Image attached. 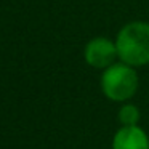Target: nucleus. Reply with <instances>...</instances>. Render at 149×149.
<instances>
[{
  "label": "nucleus",
  "instance_id": "f257e3e1",
  "mask_svg": "<svg viewBox=\"0 0 149 149\" xmlns=\"http://www.w3.org/2000/svg\"><path fill=\"white\" fill-rule=\"evenodd\" d=\"M117 55L128 66H143L149 63V24L130 23L120 29L116 39Z\"/></svg>",
  "mask_w": 149,
  "mask_h": 149
},
{
  "label": "nucleus",
  "instance_id": "f03ea898",
  "mask_svg": "<svg viewBox=\"0 0 149 149\" xmlns=\"http://www.w3.org/2000/svg\"><path fill=\"white\" fill-rule=\"evenodd\" d=\"M101 88L109 100L127 101L136 93L138 75L132 66L125 63H117L104 71L101 77Z\"/></svg>",
  "mask_w": 149,
  "mask_h": 149
},
{
  "label": "nucleus",
  "instance_id": "7ed1b4c3",
  "mask_svg": "<svg viewBox=\"0 0 149 149\" xmlns=\"http://www.w3.org/2000/svg\"><path fill=\"white\" fill-rule=\"evenodd\" d=\"M116 56H119L116 43L104 37H96L90 40L85 48L87 63L96 69H107L109 66H112Z\"/></svg>",
  "mask_w": 149,
  "mask_h": 149
},
{
  "label": "nucleus",
  "instance_id": "20e7f679",
  "mask_svg": "<svg viewBox=\"0 0 149 149\" xmlns=\"http://www.w3.org/2000/svg\"><path fill=\"white\" fill-rule=\"evenodd\" d=\"M112 149H149L148 135L138 125L122 127L114 136Z\"/></svg>",
  "mask_w": 149,
  "mask_h": 149
},
{
  "label": "nucleus",
  "instance_id": "39448f33",
  "mask_svg": "<svg viewBox=\"0 0 149 149\" xmlns=\"http://www.w3.org/2000/svg\"><path fill=\"white\" fill-rule=\"evenodd\" d=\"M119 120L123 123V127H132L136 125L139 120V111L133 104H125L123 107H120L119 111Z\"/></svg>",
  "mask_w": 149,
  "mask_h": 149
}]
</instances>
